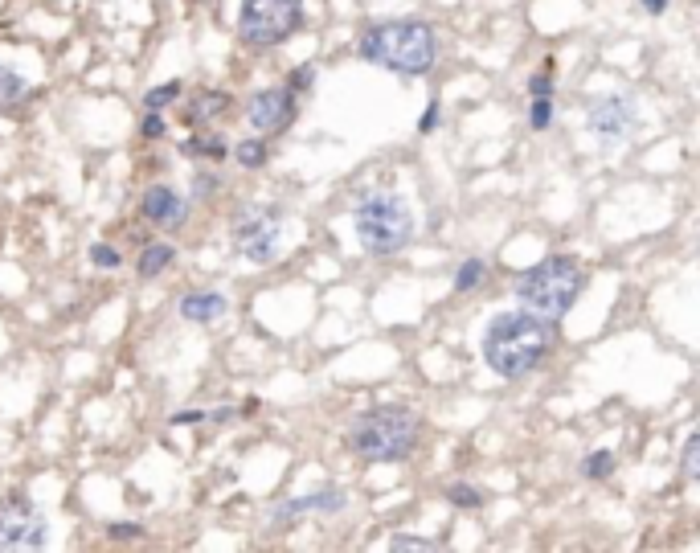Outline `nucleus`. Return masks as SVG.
Wrapping results in <instances>:
<instances>
[{"instance_id":"nucleus-17","label":"nucleus","mask_w":700,"mask_h":553,"mask_svg":"<svg viewBox=\"0 0 700 553\" xmlns=\"http://www.w3.org/2000/svg\"><path fill=\"white\" fill-rule=\"evenodd\" d=\"M181 152L185 156H205V160H222L230 152V144H226V136H217V132H201V136H189L181 144Z\"/></svg>"},{"instance_id":"nucleus-8","label":"nucleus","mask_w":700,"mask_h":553,"mask_svg":"<svg viewBox=\"0 0 700 553\" xmlns=\"http://www.w3.org/2000/svg\"><path fill=\"white\" fill-rule=\"evenodd\" d=\"M46 517L25 492L0 500V549H41L46 545Z\"/></svg>"},{"instance_id":"nucleus-18","label":"nucleus","mask_w":700,"mask_h":553,"mask_svg":"<svg viewBox=\"0 0 700 553\" xmlns=\"http://www.w3.org/2000/svg\"><path fill=\"white\" fill-rule=\"evenodd\" d=\"M582 476L594 480V484L610 480V476H615V455H610V451H590V455L582 459Z\"/></svg>"},{"instance_id":"nucleus-30","label":"nucleus","mask_w":700,"mask_h":553,"mask_svg":"<svg viewBox=\"0 0 700 553\" xmlns=\"http://www.w3.org/2000/svg\"><path fill=\"white\" fill-rule=\"evenodd\" d=\"M217 189H222V181H217V177H209V173H197V177H193V197H197V201L213 197Z\"/></svg>"},{"instance_id":"nucleus-2","label":"nucleus","mask_w":700,"mask_h":553,"mask_svg":"<svg viewBox=\"0 0 700 553\" xmlns=\"http://www.w3.org/2000/svg\"><path fill=\"white\" fill-rule=\"evenodd\" d=\"M357 54L389 74L422 78L434 66L439 41H434V29L426 21H377L361 33Z\"/></svg>"},{"instance_id":"nucleus-12","label":"nucleus","mask_w":700,"mask_h":553,"mask_svg":"<svg viewBox=\"0 0 700 553\" xmlns=\"http://www.w3.org/2000/svg\"><path fill=\"white\" fill-rule=\"evenodd\" d=\"M336 508H344V492L336 488H324V492H312V496H295L279 508H271V525H291L295 517L303 513H336Z\"/></svg>"},{"instance_id":"nucleus-11","label":"nucleus","mask_w":700,"mask_h":553,"mask_svg":"<svg viewBox=\"0 0 700 553\" xmlns=\"http://www.w3.org/2000/svg\"><path fill=\"white\" fill-rule=\"evenodd\" d=\"M140 214H144V222H152V226L181 230L185 218H189V201H185L177 189H168V185H152V189H144V197H140Z\"/></svg>"},{"instance_id":"nucleus-7","label":"nucleus","mask_w":700,"mask_h":553,"mask_svg":"<svg viewBox=\"0 0 700 553\" xmlns=\"http://www.w3.org/2000/svg\"><path fill=\"white\" fill-rule=\"evenodd\" d=\"M279 209L267 205V201H254V205H242L234 214V250L250 263H271L275 250H279Z\"/></svg>"},{"instance_id":"nucleus-36","label":"nucleus","mask_w":700,"mask_h":553,"mask_svg":"<svg viewBox=\"0 0 700 553\" xmlns=\"http://www.w3.org/2000/svg\"><path fill=\"white\" fill-rule=\"evenodd\" d=\"M193 5H201V0H193Z\"/></svg>"},{"instance_id":"nucleus-32","label":"nucleus","mask_w":700,"mask_h":553,"mask_svg":"<svg viewBox=\"0 0 700 553\" xmlns=\"http://www.w3.org/2000/svg\"><path fill=\"white\" fill-rule=\"evenodd\" d=\"M168 422H172V427H193V422H205V414L201 410H181V414H172Z\"/></svg>"},{"instance_id":"nucleus-6","label":"nucleus","mask_w":700,"mask_h":553,"mask_svg":"<svg viewBox=\"0 0 700 553\" xmlns=\"http://www.w3.org/2000/svg\"><path fill=\"white\" fill-rule=\"evenodd\" d=\"M303 21V0H242L238 9V37L246 46H283Z\"/></svg>"},{"instance_id":"nucleus-29","label":"nucleus","mask_w":700,"mask_h":553,"mask_svg":"<svg viewBox=\"0 0 700 553\" xmlns=\"http://www.w3.org/2000/svg\"><path fill=\"white\" fill-rule=\"evenodd\" d=\"M549 70H553V62H545V70L529 78V95H553V74Z\"/></svg>"},{"instance_id":"nucleus-4","label":"nucleus","mask_w":700,"mask_h":553,"mask_svg":"<svg viewBox=\"0 0 700 553\" xmlns=\"http://www.w3.org/2000/svg\"><path fill=\"white\" fill-rule=\"evenodd\" d=\"M418 435H422V422H418L414 410H406V406H373V410H365L353 422L348 443H353V451L361 459H369V463H393V459L414 455Z\"/></svg>"},{"instance_id":"nucleus-21","label":"nucleus","mask_w":700,"mask_h":553,"mask_svg":"<svg viewBox=\"0 0 700 553\" xmlns=\"http://www.w3.org/2000/svg\"><path fill=\"white\" fill-rule=\"evenodd\" d=\"M234 156H238L242 168H262V164H267V144H262V140H242L234 148Z\"/></svg>"},{"instance_id":"nucleus-24","label":"nucleus","mask_w":700,"mask_h":553,"mask_svg":"<svg viewBox=\"0 0 700 553\" xmlns=\"http://www.w3.org/2000/svg\"><path fill=\"white\" fill-rule=\"evenodd\" d=\"M680 472H684V480H696L700 476V435H688L684 455H680Z\"/></svg>"},{"instance_id":"nucleus-16","label":"nucleus","mask_w":700,"mask_h":553,"mask_svg":"<svg viewBox=\"0 0 700 553\" xmlns=\"http://www.w3.org/2000/svg\"><path fill=\"white\" fill-rule=\"evenodd\" d=\"M25 95H29V82L17 74V70H9V66H0V115H9V111H17L21 103H25Z\"/></svg>"},{"instance_id":"nucleus-1","label":"nucleus","mask_w":700,"mask_h":553,"mask_svg":"<svg viewBox=\"0 0 700 553\" xmlns=\"http://www.w3.org/2000/svg\"><path fill=\"white\" fill-rule=\"evenodd\" d=\"M557 345V324L541 320L533 312H500L488 332H484V361L492 365V373L516 381L524 373H533Z\"/></svg>"},{"instance_id":"nucleus-28","label":"nucleus","mask_w":700,"mask_h":553,"mask_svg":"<svg viewBox=\"0 0 700 553\" xmlns=\"http://www.w3.org/2000/svg\"><path fill=\"white\" fill-rule=\"evenodd\" d=\"M164 127H168V123L160 119V111H148V115L140 119V136H144V140H160Z\"/></svg>"},{"instance_id":"nucleus-23","label":"nucleus","mask_w":700,"mask_h":553,"mask_svg":"<svg viewBox=\"0 0 700 553\" xmlns=\"http://www.w3.org/2000/svg\"><path fill=\"white\" fill-rule=\"evenodd\" d=\"M447 500H451L455 508H484V492L471 488V484H451V488H447Z\"/></svg>"},{"instance_id":"nucleus-22","label":"nucleus","mask_w":700,"mask_h":553,"mask_svg":"<svg viewBox=\"0 0 700 553\" xmlns=\"http://www.w3.org/2000/svg\"><path fill=\"white\" fill-rule=\"evenodd\" d=\"M529 123H533V132H545V127L553 123V95H533V103H529Z\"/></svg>"},{"instance_id":"nucleus-9","label":"nucleus","mask_w":700,"mask_h":553,"mask_svg":"<svg viewBox=\"0 0 700 553\" xmlns=\"http://www.w3.org/2000/svg\"><path fill=\"white\" fill-rule=\"evenodd\" d=\"M635 127V103L623 95H602L586 107V132L598 144H619Z\"/></svg>"},{"instance_id":"nucleus-10","label":"nucleus","mask_w":700,"mask_h":553,"mask_svg":"<svg viewBox=\"0 0 700 553\" xmlns=\"http://www.w3.org/2000/svg\"><path fill=\"white\" fill-rule=\"evenodd\" d=\"M299 95L287 87H267V91H258L254 99H250V107H246V119L258 127V132H267V136H279V132H287V127L295 123V111H299V103H295Z\"/></svg>"},{"instance_id":"nucleus-33","label":"nucleus","mask_w":700,"mask_h":553,"mask_svg":"<svg viewBox=\"0 0 700 553\" xmlns=\"http://www.w3.org/2000/svg\"><path fill=\"white\" fill-rule=\"evenodd\" d=\"M393 549H434V541H418V537H398Z\"/></svg>"},{"instance_id":"nucleus-35","label":"nucleus","mask_w":700,"mask_h":553,"mask_svg":"<svg viewBox=\"0 0 700 553\" xmlns=\"http://www.w3.org/2000/svg\"><path fill=\"white\" fill-rule=\"evenodd\" d=\"M238 410H230V406H222V410H213V414H205V422H230Z\"/></svg>"},{"instance_id":"nucleus-27","label":"nucleus","mask_w":700,"mask_h":553,"mask_svg":"<svg viewBox=\"0 0 700 553\" xmlns=\"http://www.w3.org/2000/svg\"><path fill=\"white\" fill-rule=\"evenodd\" d=\"M107 537H111V541H136V537H144V525H136V521H115V525H107Z\"/></svg>"},{"instance_id":"nucleus-31","label":"nucleus","mask_w":700,"mask_h":553,"mask_svg":"<svg viewBox=\"0 0 700 553\" xmlns=\"http://www.w3.org/2000/svg\"><path fill=\"white\" fill-rule=\"evenodd\" d=\"M439 123H443V107H439V103H430V107H426V115L418 119V132H434V127H439Z\"/></svg>"},{"instance_id":"nucleus-13","label":"nucleus","mask_w":700,"mask_h":553,"mask_svg":"<svg viewBox=\"0 0 700 553\" xmlns=\"http://www.w3.org/2000/svg\"><path fill=\"white\" fill-rule=\"evenodd\" d=\"M226 295L222 291H193V295H185L181 300V316L189 320V324H213V320H222L226 316Z\"/></svg>"},{"instance_id":"nucleus-14","label":"nucleus","mask_w":700,"mask_h":553,"mask_svg":"<svg viewBox=\"0 0 700 553\" xmlns=\"http://www.w3.org/2000/svg\"><path fill=\"white\" fill-rule=\"evenodd\" d=\"M226 111H230V95H226V91H201V95L189 99V107H185L181 115H185V123L201 127V123H209V119H222Z\"/></svg>"},{"instance_id":"nucleus-5","label":"nucleus","mask_w":700,"mask_h":553,"mask_svg":"<svg viewBox=\"0 0 700 553\" xmlns=\"http://www.w3.org/2000/svg\"><path fill=\"white\" fill-rule=\"evenodd\" d=\"M353 230H357V242H361L365 254H377V259H385V254H398V250L410 246V238H414V214L406 209L402 197L373 193V197H365L353 209Z\"/></svg>"},{"instance_id":"nucleus-3","label":"nucleus","mask_w":700,"mask_h":553,"mask_svg":"<svg viewBox=\"0 0 700 553\" xmlns=\"http://www.w3.org/2000/svg\"><path fill=\"white\" fill-rule=\"evenodd\" d=\"M582 287H586L582 263L570 259V254H549V259H541L537 267H529L516 279V300H520L524 312L557 324L565 312L574 308Z\"/></svg>"},{"instance_id":"nucleus-20","label":"nucleus","mask_w":700,"mask_h":553,"mask_svg":"<svg viewBox=\"0 0 700 553\" xmlns=\"http://www.w3.org/2000/svg\"><path fill=\"white\" fill-rule=\"evenodd\" d=\"M181 91H185L181 82H164V87H152V91L144 95V107H148V111H164L168 103L181 99Z\"/></svg>"},{"instance_id":"nucleus-26","label":"nucleus","mask_w":700,"mask_h":553,"mask_svg":"<svg viewBox=\"0 0 700 553\" xmlns=\"http://www.w3.org/2000/svg\"><path fill=\"white\" fill-rule=\"evenodd\" d=\"M91 263L103 267V271H115V267H119V250L107 246V242H95V246H91Z\"/></svg>"},{"instance_id":"nucleus-19","label":"nucleus","mask_w":700,"mask_h":553,"mask_svg":"<svg viewBox=\"0 0 700 553\" xmlns=\"http://www.w3.org/2000/svg\"><path fill=\"white\" fill-rule=\"evenodd\" d=\"M479 283H484V259L459 263V271H455V291H475Z\"/></svg>"},{"instance_id":"nucleus-15","label":"nucleus","mask_w":700,"mask_h":553,"mask_svg":"<svg viewBox=\"0 0 700 553\" xmlns=\"http://www.w3.org/2000/svg\"><path fill=\"white\" fill-rule=\"evenodd\" d=\"M172 259H177V250H172L168 242H152V246L140 250L136 271H140V279H160V275L172 267Z\"/></svg>"},{"instance_id":"nucleus-25","label":"nucleus","mask_w":700,"mask_h":553,"mask_svg":"<svg viewBox=\"0 0 700 553\" xmlns=\"http://www.w3.org/2000/svg\"><path fill=\"white\" fill-rule=\"evenodd\" d=\"M287 87H291L295 95H308V91L316 87V66H295L291 78H287Z\"/></svg>"},{"instance_id":"nucleus-34","label":"nucleus","mask_w":700,"mask_h":553,"mask_svg":"<svg viewBox=\"0 0 700 553\" xmlns=\"http://www.w3.org/2000/svg\"><path fill=\"white\" fill-rule=\"evenodd\" d=\"M635 5H643L647 17H660V13L668 9V0H635Z\"/></svg>"}]
</instances>
